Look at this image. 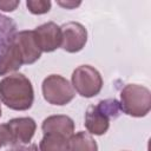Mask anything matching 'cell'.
Segmentation results:
<instances>
[{
    "mask_svg": "<svg viewBox=\"0 0 151 151\" xmlns=\"http://www.w3.org/2000/svg\"><path fill=\"white\" fill-rule=\"evenodd\" d=\"M0 99L13 110H27L33 103L31 81L24 74H13L0 81Z\"/></svg>",
    "mask_w": 151,
    "mask_h": 151,
    "instance_id": "1",
    "label": "cell"
},
{
    "mask_svg": "<svg viewBox=\"0 0 151 151\" xmlns=\"http://www.w3.org/2000/svg\"><path fill=\"white\" fill-rule=\"evenodd\" d=\"M120 104L116 99H106L87 109L85 117L86 129L93 134H103L109 129V119L117 118L120 112Z\"/></svg>",
    "mask_w": 151,
    "mask_h": 151,
    "instance_id": "2",
    "label": "cell"
},
{
    "mask_svg": "<svg viewBox=\"0 0 151 151\" xmlns=\"http://www.w3.org/2000/svg\"><path fill=\"white\" fill-rule=\"evenodd\" d=\"M72 83L78 93L83 97H93L101 90L103 80L99 72L90 65H83L74 70Z\"/></svg>",
    "mask_w": 151,
    "mask_h": 151,
    "instance_id": "3",
    "label": "cell"
},
{
    "mask_svg": "<svg viewBox=\"0 0 151 151\" xmlns=\"http://www.w3.org/2000/svg\"><path fill=\"white\" fill-rule=\"evenodd\" d=\"M44 98L52 105H65L74 97V91L68 81L57 74L47 77L42 83Z\"/></svg>",
    "mask_w": 151,
    "mask_h": 151,
    "instance_id": "4",
    "label": "cell"
},
{
    "mask_svg": "<svg viewBox=\"0 0 151 151\" xmlns=\"http://www.w3.org/2000/svg\"><path fill=\"white\" fill-rule=\"evenodd\" d=\"M61 31V47L67 52H78L86 44V29L79 22H67L60 27Z\"/></svg>",
    "mask_w": 151,
    "mask_h": 151,
    "instance_id": "5",
    "label": "cell"
},
{
    "mask_svg": "<svg viewBox=\"0 0 151 151\" xmlns=\"http://www.w3.org/2000/svg\"><path fill=\"white\" fill-rule=\"evenodd\" d=\"M34 39L40 48V51L45 52H52L59 46H61L63 37L60 27H58L54 22H47L39 27H37L34 31Z\"/></svg>",
    "mask_w": 151,
    "mask_h": 151,
    "instance_id": "6",
    "label": "cell"
},
{
    "mask_svg": "<svg viewBox=\"0 0 151 151\" xmlns=\"http://www.w3.org/2000/svg\"><path fill=\"white\" fill-rule=\"evenodd\" d=\"M14 42L20 52L22 64H33L40 58L41 51L35 42L33 31H22L17 33Z\"/></svg>",
    "mask_w": 151,
    "mask_h": 151,
    "instance_id": "7",
    "label": "cell"
},
{
    "mask_svg": "<svg viewBox=\"0 0 151 151\" xmlns=\"http://www.w3.org/2000/svg\"><path fill=\"white\" fill-rule=\"evenodd\" d=\"M17 35L15 21L0 13V65L2 64L6 54L12 47Z\"/></svg>",
    "mask_w": 151,
    "mask_h": 151,
    "instance_id": "8",
    "label": "cell"
},
{
    "mask_svg": "<svg viewBox=\"0 0 151 151\" xmlns=\"http://www.w3.org/2000/svg\"><path fill=\"white\" fill-rule=\"evenodd\" d=\"M11 134L13 143L20 140L22 143H28L34 133L35 130V123L32 118H18L12 119L6 123Z\"/></svg>",
    "mask_w": 151,
    "mask_h": 151,
    "instance_id": "9",
    "label": "cell"
},
{
    "mask_svg": "<svg viewBox=\"0 0 151 151\" xmlns=\"http://www.w3.org/2000/svg\"><path fill=\"white\" fill-rule=\"evenodd\" d=\"M42 131L45 132H57L70 137L73 132V120L66 116H52L44 120Z\"/></svg>",
    "mask_w": 151,
    "mask_h": 151,
    "instance_id": "10",
    "label": "cell"
},
{
    "mask_svg": "<svg viewBox=\"0 0 151 151\" xmlns=\"http://www.w3.org/2000/svg\"><path fill=\"white\" fill-rule=\"evenodd\" d=\"M65 134L57 132H45V136L40 143L41 151H67L68 142Z\"/></svg>",
    "mask_w": 151,
    "mask_h": 151,
    "instance_id": "11",
    "label": "cell"
},
{
    "mask_svg": "<svg viewBox=\"0 0 151 151\" xmlns=\"http://www.w3.org/2000/svg\"><path fill=\"white\" fill-rule=\"evenodd\" d=\"M68 151H97V144L91 136L79 132L68 142Z\"/></svg>",
    "mask_w": 151,
    "mask_h": 151,
    "instance_id": "12",
    "label": "cell"
},
{
    "mask_svg": "<svg viewBox=\"0 0 151 151\" xmlns=\"http://www.w3.org/2000/svg\"><path fill=\"white\" fill-rule=\"evenodd\" d=\"M27 7L34 14H42L50 11L51 2L50 1H27Z\"/></svg>",
    "mask_w": 151,
    "mask_h": 151,
    "instance_id": "13",
    "label": "cell"
},
{
    "mask_svg": "<svg viewBox=\"0 0 151 151\" xmlns=\"http://www.w3.org/2000/svg\"><path fill=\"white\" fill-rule=\"evenodd\" d=\"M9 142H13L11 131H9L7 124H2V125H0V146L7 144Z\"/></svg>",
    "mask_w": 151,
    "mask_h": 151,
    "instance_id": "14",
    "label": "cell"
},
{
    "mask_svg": "<svg viewBox=\"0 0 151 151\" xmlns=\"http://www.w3.org/2000/svg\"><path fill=\"white\" fill-rule=\"evenodd\" d=\"M0 116H1V107H0Z\"/></svg>",
    "mask_w": 151,
    "mask_h": 151,
    "instance_id": "15",
    "label": "cell"
}]
</instances>
